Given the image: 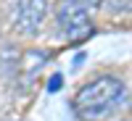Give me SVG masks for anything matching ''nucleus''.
<instances>
[{
	"mask_svg": "<svg viewBox=\"0 0 132 121\" xmlns=\"http://www.w3.org/2000/svg\"><path fill=\"white\" fill-rule=\"evenodd\" d=\"M124 100V84L116 76H98L90 79L74 95V113L82 121H98L114 111Z\"/></svg>",
	"mask_w": 132,
	"mask_h": 121,
	"instance_id": "f257e3e1",
	"label": "nucleus"
},
{
	"mask_svg": "<svg viewBox=\"0 0 132 121\" xmlns=\"http://www.w3.org/2000/svg\"><path fill=\"white\" fill-rule=\"evenodd\" d=\"M58 29L71 42H79V40L93 34V21H90L87 5L82 0H61V5H58Z\"/></svg>",
	"mask_w": 132,
	"mask_h": 121,
	"instance_id": "f03ea898",
	"label": "nucleus"
},
{
	"mask_svg": "<svg viewBox=\"0 0 132 121\" xmlns=\"http://www.w3.org/2000/svg\"><path fill=\"white\" fill-rule=\"evenodd\" d=\"M48 11V0H16V11H13V26L21 34H37V29L42 26Z\"/></svg>",
	"mask_w": 132,
	"mask_h": 121,
	"instance_id": "7ed1b4c3",
	"label": "nucleus"
},
{
	"mask_svg": "<svg viewBox=\"0 0 132 121\" xmlns=\"http://www.w3.org/2000/svg\"><path fill=\"white\" fill-rule=\"evenodd\" d=\"M111 11H129L132 13V0H108Z\"/></svg>",
	"mask_w": 132,
	"mask_h": 121,
	"instance_id": "20e7f679",
	"label": "nucleus"
},
{
	"mask_svg": "<svg viewBox=\"0 0 132 121\" xmlns=\"http://www.w3.org/2000/svg\"><path fill=\"white\" fill-rule=\"evenodd\" d=\"M48 90H50V92H56V90H61V74H56V76H53V79H50V84H48Z\"/></svg>",
	"mask_w": 132,
	"mask_h": 121,
	"instance_id": "39448f33",
	"label": "nucleus"
},
{
	"mask_svg": "<svg viewBox=\"0 0 132 121\" xmlns=\"http://www.w3.org/2000/svg\"><path fill=\"white\" fill-rule=\"evenodd\" d=\"M85 5H95V3H103V0H82Z\"/></svg>",
	"mask_w": 132,
	"mask_h": 121,
	"instance_id": "423d86ee",
	"label": "nucleus"
}]
</instances>
